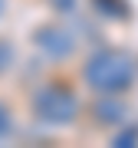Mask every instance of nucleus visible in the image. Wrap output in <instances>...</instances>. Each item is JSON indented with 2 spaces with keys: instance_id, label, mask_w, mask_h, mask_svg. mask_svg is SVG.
I'll use <instances>...</instances> for the list:
<instances>
[{
  "instance_id": "nucleus-1",
  "label": "nucleus",
  "mask_w": 138,
  "mask_h": 148,
  "mask_svg": "<svg viewBox=\"0 0 138 148\" xmlns=\"http://www.w3.org/2000/svg\"><path fill=\"white\" fill-rule=\"evenodd\" d=\"M135 79L138 63L122 46H99L79 66V82L89 89V95H128Z\"/></svg>"
},
{
  "instance_id": "nucleus-2",
  "label": "nucleus",
  "mask_w": 138,
  "mask_h": 148,
  "mask_svg": "<svg viewBox=\"0 0 138 148\" xmlns=\"http://www.w3.org/2000/svg\"><path fill=\"white\" fill-rule=\"evenodd\" d=\"M27 109H30V119L36 122L40 128H72L82 115V99L79 92L72 89L69 82L63 79H46L40 86L30 89V99H27Z\"/></svg>"
},
{
  "instance_id": "nucleus-3",
  "label": "nucleus",
  "mask_w": 138,
  "mask_h": 148,
  "mask_svg": "<svg viewBox=\"0 0 138 148\" xmlns=\"http://www.w3.org/2000/svg\"><path fill=\"white\" fill-rule=\"evenodd\" d=\"M30 43H33V49H36L43 59H49V63H69V59L76 56V49H79L76 33L69 30L63 20L36 23V27L30 30Z\"/></svg>"
},
{
  "instance_id": "nucleus-4",
  "label": "nucleus",
  "mask_w": 138,
  "mask_h": 148,
  "mask_svg": "<svg viewBox=\"0 0 138 148\" xmlns=\"http://www.w3.org/2000/svg\"><path fill=\"white\" fill-rule=\"evenodd\" d=\"M89 115L99 128H122L125 122H132V106L125 102V95H92Z\"/></svg>"
},
{
  "instance_id": "nucleus-5",
  "label": "nucleus",
  "mask_w": 138,
  "mask_h": 148,
  "mask_svg": "<svg viewBox=\"0 0 138 148\" xmlns=\"http://www.w3.org/2000/svg\"><path fill=\"white\" fill-rule=\"evenodd\" d=\"M13 66H16V46L7 36H0V76L13 73Z\"/></svg>"
},
{
  "instance_id": "nucleus-6",
  "label": "nucleus",
  "mask_w": 138,
  "mask_h": 148,
  "mask_svg": "<svg viewBox=\"0 0 138 148\" xmlns=\"http://www.w3.org/2000/svg\"><path fill=\"white\" fill-rule=\"evenodd\" d=\"M13 132H16V119H13V109L7 106L3 99H0V142L13 138Z\"/></svg>"
},
{
  "instance_id": "nucleus-7",
  "label": "nucleus",
  "mask_w": 138,
  "mask_h": 148,
  "mask_svg": "<svg viewBox=\"0 0 138 148\" xmlns=\"http://www.w3.org/2000/svg\"><path fill=\"white\" fill-rule=\"evenodd\" d=\"M135 142H138V125H132V122L112 132V145H135Z\"/></svg>"
},
{
  "instance_id": "nucleus-8",
  "label": "nucleus",
  "mask_w": 138,
  "mask_h": 148,
  "mask_svg": "<svg viewBox=\"0 0 138 148\" xmlns=\"http://www.w3.org/2000/svg\"><path fill=\"white\" fill-rule=\"evenodd\" d=\"M46 3H49V10L59 13V16H72L79 10V0H46Z\"/></svg>"
},
{
  "instance_id": "nucleus-9",
  "label": "nucleus",
  "mask_w": 138,
  "mask_h": 148,
  "mask_svg": "<svg viewBox=\"0 0 138 148\" xmlns=\"http://www.w3.org/2000/svg\"><path fill=\"white\" fill-rule=\"evenodd\" d=\"M7 7H10V0H0V20L7 16Z\"/></svg>"
}]
</instances>
